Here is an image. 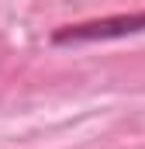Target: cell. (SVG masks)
<instances>
[{"label":"cell","mask_w":145,"mask_h":149,"mask_svg":"<svg viewBox=\"0 0 145 149\" xmlns=\"http://www.w3.org/2000/svg\"><path fill=\"white\" fill-rule=\"evenodd\" d=\"M145 31V10L135 14H110V17H97V21H83V24H66L59 28L52 42L55 45H76V42H107V38H124Z\"/></svg>","instance_id":"1"}]
</instances>
